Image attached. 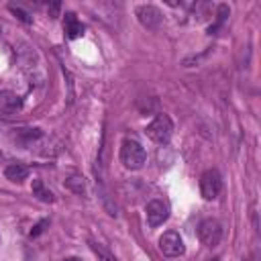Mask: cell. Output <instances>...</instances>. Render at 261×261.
<instances>
[{
    "instance_id": "3",
    "label": "cell",
    "mask_w": 261,
    "mask_h": 261,
    "mask_svg": "<svg viewBox=\"0 0 261 261\" xmlns=\"http://www.w3.org/2000/svg\"><path fill=\"white\" fill-rule=\"evenodd\" d=\"M198 239L202 241L204 247L208 249H214L218 247L220 239H222V224L216 220V218H206L200 222L198 226Z\"/></svg>"
},
{
    "instance_id": "10",
    "label": "cell",
    "mask_w": 261,
    "mask_h": 261,
    "mask_svg": "<svg viewBox=\"0 0 261 261\" xmlns=\"http://www.w3.org/2000/svg\"><path fill=\"white\" fill-rule=\"evenodd\" d=\"M4 177L12 184H20L29 177V167L22 165V163H8L4 167Z\"/></svg>"
},
{
    "instance_id": "16",
    "label": "cell",
    "mask_w": 261,
    "mask_h": 261,
    "mask_svg": "<svg viewBox=\"0 0 261 261\" xmlns=\"http://www.w3.org/2000/svg\"><path fill=\"white\" fill-rule=\"evenodd\" d=\"M49 224V220H41V222H37L35 226H33V230H31V239H35V237H39L43 230H45V226Z\"/></svg>"
},
{
    "instance_id": "18",
    "label": "cell",
    "mask_w": 261,
    "mask_h": 261,
    "mask_svg": "<svg viewBox=\"0 0 261 261\" xmlns=\"http://www.w3.org/2000/svg\"><path fill=\"white\" fill-rule=\"evenodd\" d=\"M63 261H82L80 257H67V259H63Z\"/></svg>"
},
{
    "instance_id": "17",
    "label": "cell",
    "mask_w": 261,
    "mask_h": 261,
    "mask_svg": "<svg viewBox=\"0 0 261 261\" xmlns=\"http://www.w3.org/2000/svg\"><path fill=\"white\" fill-rule=\"evenodd\" d=\"M57 10H59V4H57V2H55V4H51V6H49V12H51V14H53V16H55V14H57Z\"/></svg>"
},
{
    "instance_id": "2",
    "label": "cell",
    "mask_w": 261,
    "mask_h": 261,
    "mask_svg": "<svg viewBox=\"0 0 261 261\" xmlns=\"http://www.w3.org/2000/svg\"><path fill=\"white\" fill-rule=\"evenodd\" d=\"M147 161V153L145 149L141 147V143L133 141V139H124L122 145H120V163L126 167V169H141Z\"/></svg>"
},
{
    "instance_id": "5",
    "label": "cell",
    "mask_w": 261,
    "mask_h": 261,
    "mask_svg": "<svg viewBox=\"0 0 261 261\" xmlns=\"http://www.w3.org/2000/svg\"><path fill=\"white\" fill-rule=\"evenodd\" d=\"M159 251L165 257H181L186 253V245L184 239L175 232V230H167L159 237Z\"/></svg>"
},
{
    "instance_id": "14",
    "label": "cell",
    "mask_w": 261,
    "mask_h": 261,
    "mask_svg": "<svg viewBox=\"0 0 261 261\" xmlns=\"http://www.w3.org/2000/svg\"><path fill=\"white\" fill-rule=\"evenodd\" d=\"M90 249H92V251L98 255V259H100V261H118L114 255H110V253H108L104 247H100L98 243H90Z\"/></svg>"
},
{
    "instance_id": "19",
    "label": "cell",
    "mask_w": 261,
    "mask_h": 261,
    "mask_svg": "<svg viewBox=\"0 0 261 261\" xmlns=\"http://www.w3.org/2000/svg\"><path fill=\"white\" fill-rule=\"evenodd\" d=\"M0 31H2V27H0Z\"/></svg>"
},
{
    "instance_id": "15",
    "label": "cell",
    "mask_w": 261,
    "mask_h": 261,
    "mask_svg": "<svg viewBox=\"0 0 261 261\" xmlns=\"http://www.w3.org/2000/svg\"><path fill=\"white\" fill-rule=\"evenodd\" d=\"M10 12H12V14H16V16H18L22 22H27V24H29V22H33V18H31L24 10H20V8H16V6H10Z\"/></svg>"
},
{
    "instance_id": "13",
    "label": "cell",
    "mask_w": 261,
    "mask_h": 261,
    "mask_svg": "<svg viewBox=\"0 0 261 261\" xmlns=\"http://www.w3.org/2000/svg\"><path fill=\"white\" fill-rule=\"evenodd\" d=\"M65 188L71 190V192L77 194V196H86V194H88V186H86V179H84L82 175H71V177H67V179H65Z\"/></svg>"
},
{
    "instance_id": "7",
    "label": "cell",
    "mask_w": 261,
    "mask_h": 261,
    "mask_svg": "<svg viewBox=\"0 0 261 261\" xmlns=\"http://www.w3.org/2000/svg\"><path fill=\"white\" fill-rule=\"evenodd\" d=\"M135 14H137L139 22H141L145 29H149V31L159 29L161 22H163V14H161V10H159L157 6H153V4H141V6H137Z\"/></svg>"
},
{
    "instance_id": "8",
    "label": "cell",
    "mask_w": 261,
    "mask_h": 261,
    "mask_svg": "<svg viewBox=\"0 0 261 261\" xmlns=\"http://www.w3.org/2000/svg\"><path fill=\"white\" fill-rule=\"evenodd\" d=\"M22 108V100L16 92L2 90L0 92V114H14Z\"/></svg>"
},
{
    "instance_id": "11",
    "label": "cell",
    "mask_w": 261,
    "mask_h": 261,
    "mask_svg": "<svg viewBox=\"0 0 261 261\" xmlns=\"http://www.w3.org/2000/svg\"><path fill=\"white\" fill-rule=\"evenodd\" d=\"M43 137V130L41 128H20V130H16V135H14V141L18 143V145H22V147H31L37 139H41Z\"/></svg>"
},
{
    "instance_id": "6",
    "label": "cell",
    "mask_w": 261,
    "mask_h": 261,
    "mask_svg": "<svg viewBox=\"0 0 261 261\" xmlns=\"http://www.w3.org/2000/svg\"><path fill=\"white\" fill-rule=\"evenodd\" d=\"M145 216H147V224H149L151 228H155V226L163 224V222L169 218V204H167L165 200L155 198V200L147 202V206H145Z\"/></svg>"
},
{
    "instance_id": "4",
    "label": "cell",
    "mask_w": 261,
    "mask_h": 261,
    "mask_svg": "<svg viewBox=\"0 0 261 261\" xmlns=\"http://www.w3.org/2000/svg\"><path fill=\"white\" fill-rule=\"evenodd\" d=\"M222 190V175L218 173V169H206L200 177V194L204 200H214L218 198Z\"/></svg>"
},
{
    "instance_id": "12",
    "label": "cell",
    "mask_w": 261,
    "mask_h": 261,
    "mask_svg": "<svg viewBox=\"0 0 261 261\" xmlns=\"http://www.w3.org/2000/svg\"><path fill=\"white\" fill-rule=\"evenodd\" d=\"M31 192H33V196H35L37 200H41V202H45V204H53V202H55L53 192L45 186L43 179H35L33 186H31Z\"/></svg>"
},
{
    "instance_id": "1",
    "label": "cell",
    "mask_w": 261,
    "mask_h": 261,
    "mask_svg": "<svg viewBox=\"0 0 261 261\" xmlns=\"http://www.w3.org/2000/svg\"><path fill=\"white\" fill-rule=\"evenodd\" d=\"M145 135L157 143V145H167L171 135H173V120L167 116V114H157L147 126H145Z\"/></svg>"
},
{
    "instance_id": "9",
    "label": "cell",
    "mask_w": 261,
    "mask_h": 261,
    "mask_svg": "<svg viewBox=\"0 0 261 261\" xmlns=\"http://www.w3.org/2000/svg\"><path fill=\"white\" fill-rule=\"evenodd\" d=\"M63 31L67 35V39H77L84 35V24L77 20V16L73 12H65L63 16Z\"/></svg>"
}]
</instances>
